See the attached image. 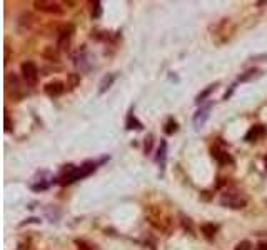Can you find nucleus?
Instances as JSON below:
<instances>
[{
	"label": "nucleus",
	"instance_id": "1",
	"mask_svg": "<svg viewBox=\"0 0 267 250\" xmlns=\"http://www.w3.org/2000/svg\"><path fill=\"white\" fill-rule=\"evenodd\" d=\"M146 212H147V220H149L152 227H155L160 232H165V234H169V232L172 230L171 219L162 214V209H159L157 205H150L149 210Z\"/></svg>",
	"mask_w": 267,
	"mask_h": 250
},
{
	"label": "nucleus",
	"instance_id": "2",
	"mask_svg": "<svg viewBox=\"0 0 267 250\" xmlns=\"http://www.w3.org/2000/svg\"><path fill=\"white\" fill-rule=\"evenodd\" d=\"M20 75H22V80L29 87H35L37 82H39V69H37V65L32 60L22 62V65H20Z\"/></svg>",
	"mask_w": 267,
	"mask_h": 250
},
{
	"label": "nucleus",
	"instance_id": "3",
	"mask_svg": "<svg viewBox=\"0 0 267 250\" xmlns=\"http://www.w3.org/2000/svg\"><path fill=\"white\" fill-rule=\"evenodd\" d=\"M220 205L227 207V209L240 210L247 205V198L239 195V192H226L222 197H220Z\"/></svg>",
	"mask_w": 267,
	"mask_h": 250
},
{
	"label": "nucleus",
	"instance_id": "4",
	"mask_svg": "<svg viewBox=\"0 0 267 250\" xmlns=\"http://www.w3.org/2000/svg\"><path fill=\"white\" fill-rule=\"evenodd\" d=\"M33 7H35V10L44 12V14H50V15L63 14V8L60 7V3L50 2V0H35V2H33Z\"/></svg>",
	"mask_w": 267,
	"mask_h": 250
},
{
	"label": "nucleus",
	"instance_id": "5",
	"mask_svg": "<svg viewBox=\"0 0 267 250\" xmlns=\"http://www.w3.org/2000/svg\"><path fill=\"white\" fill-rule=\"evenodd\" d=\"M74 30H75L74 25H70V24L63 25L60 30H59V40H57L59 49H67V47H69L70 39H72V35H74Z\"/></svg>",
	"mask_w": 267,
	"mask_h": 250
},
{
	"label": "nucleus",
	"instance_id": "6",
	"mask_svg": "<svg viewBox=\"0 0 267 250\" xmlns=\"http://www.w3.org/2000/svg\"><path fill=\"white\" fill-rule=\"evenodd\" d=\"M44 92L49 97H52V99L54 97H60L63 92H65V83H63L62 80H52V82L45 83Z\"/></svg>",
	"mask_w": 267,
	"mask_h": 250
},
{
	"label": "nucleus",
	"instance_id": "7",
	"mask_svg": "<svg viewBox=\"0 0 267 250\" xmlns=\"http://www.w3.org/2000/svg\"><path fill=\"white\" fill-rule=\"evenodd\" d=\"M210 154H212V157L215 159V162H217L219 165H232L234 164V159L231 157V154H227L226 150H220L217 145L210 147Z\"/></svg>",
	"mask_w": 267,
	"mask_h": 250
},
{
	"label": "nucleus",
	"instance_id": "8",
	"mask_svg": "<svg viewBox=\"0 0 267 250\" xmlns=\"http://www.w3.org/2000/svg\"><path fill=\"white\" fill-rule=\"evenodd\" d=\"M209 112H210V105H207V107H201L196 112V115H194V127H196V130H201L202 127H204L207 118H209Z\"/></svg>",
	"mask_w": 267,
	"mask_h": 250
},
{
	"label": "nucleus",
	"instance_id": "9",
	"mask_svg": "<svg viewBox=\"0 0 267 250\" xmlns=\"http://www.w3.org/2000/svg\"><path fill=\"white\" fill-rule=\"evenodd\" d=\"M266 135V129L262 125H254L249 129V132L245 134V142H257L259 139H262Z\"/></svg>",
	"mask_w": 267,
	"mask_h": 250
},
{
	"label": "nucleus",
	"instance_id": "10",
	"mask_svg": "<svg viewBox=\"0 0 267 250\" xmlns=\"http://www.w3.org/2000/svg\"><path fill=\"white\" fill-rule=\"evenodd\" d=\"M262 75V70L259 69H249L247 72H244V74L239 75V82H251L254 79H259Z\"/></svg>",
	"mask_w": 267,
	"mask_h": 250
},
{
	"label": "nucleus",
	"instance_id": "11",
	"mask_svg": "<svg viewBox=\"0 0 267 250\" xmlns=\"http://www.w3.org/2000/svg\"><path fill=\"white\" fill-rule=\"evenodd\" d=\"M114 82H116V75H114V74H107V75H105V77H104L102 80H100L99 94H100V95L105 94V92H107L109 88L112 87V83H114Z\"/></svg>",
	"mask_w": 267,
	"mask_h": 250
},
{
	"label": "nucleus",
	"instance_id": "12",
	"mask_svg": "<svg viewBox=\"0 0 267 250\" xmlns=\"http://www.w3.org/2000/svg\"><path fill=\"white\" fill-rule=\"evenodd\" d=\"M201 232L207 237V239H214L215 234H217V225H214V223H202Z\"/></svg>",
	"mask_w": 267,
	"mask_h": 250
},
{
	"label": "nucleus",
	"instance_id": "13",
	"mask_svg": "<svg viewBox=\"0 0 267 250\" xmlns=\"http://www.w3.org/2000/svg\"><path fill=\"white\" fill-rule=\"evenodd\" d=\"M165 159H167V142L165 140H160V145L157 149V157H155V160H157L159 164H165Z\"/></svg>",
	"mask_w": 267,
	"mask_h": 250
},
{
	"label": "nucleus",
	"instance_id": "14",
	"mask_svg": "<svg viewBox=\"0 0 267 250\" xmlns=\"http://www.w3.org/2000/svg\"><path fill=\"white\" fill-rule=\"evenodd\" d=\"M215 87H217V83H212V85H209L207 88H204V90H202L201 94H199V95L196 97V104H197V105H201L202 102H206L207 97H209V95L215 90Z\"/></svg>",
	"mask_w": 267,
	"mask_h": 250
},
{
	"label": "nucleus",
	"instance_id": "15",
	"mask_svg": "<svg viewBox=\"0 0 267 250\" xmlns=\"http://www.w3.org/2000/svg\"><path fill=\"white\" fill-rule=\"evenodd\" d=\"M179 130V124H177L176 118H167V122H165V127H164V132L167 135H174Z\"/></svg>",
	"mask_w": 267,
	"mask_h": 250
},
{
	"label": "nucleus",
	"instance_id": "16",
	"mask_svg": "<svg viewBox=\"0 0 267 250\" xmlns=\"http://www.w3.org/2000/svg\"><path fill=\"white\" fill-rule=\"evenodd\" d=\"M125 127H127V129H129V130H132V129H135V130H141V129H142V124L137 120V118L134 117V113L130 112V113H129V117H127V124H125Z\"/></svg>",
	"mask_w": 267,
	"mask_h": 250
},
{
	"label": "nucleus",
	"instance_id": "17",
	"mask_svg": "<svg viewBox=\"0 0 267 250\" xmlns=\"http://www.w3.org/2000/svg\"><path fill=\"white\" fill-rule=\"evenodd\" d=\"M42 55H44L45 58H49V60L52 62H59V50L54 49V47H47L42 52Z\"/></svg>",
	"mask_w": 267,
	"mask_h": 250
},
{
	"label": "nucleus",
	"instance_id": "18",
	"mask_svg": "<svg viewBox=\"0 0 267 250\" xmlns=\"http://www.w3.org/2000/svg\"><path fill=\"white\" fill-rule=\"evenodd\" d=\"M92 19L97 20V19H100L102 17V3L99 2V0H95L94 3H92Z\"/></svg>",
	"mask_w": 267,
	"mask_h": 250
},
{
	"label": "nucleus",
	"instance_id": "19",
	"mask_svg": "<svg viewBox=\"0 0 267 250\" xmlns=\"http://www.w3.org/2000/svg\"><path fill=\"white\" fill-rule=\"evenodd\" d=\"M67 85L69 88H75L80 85V75L79 74H69L67 75Z\"/></svg>",
	"mask_w": 267,
	"mask_h": 250
},
{
	"label": "nucleus",
	"instance_id": "20",
	"mask_svg": "<svg viewBox=\"0 0 267 250\" xmlns=\"http://www.w3.org/2000/svg\"><path fill=\"white\" fill-rule=\"evenodd\" d=\"M75 245H77V250H97L95 245H90L86 240H75Z\"/></svg>",
	"mask_w": 267,
	"mask_h": 250
},
{
	"label": "nucleus",
	"instance_id": "21",
	"mask_svg": "<svg viewBox=\"0 0 267 250\" xmlns=\"http://www.w3.org/2000/svg\"><path fill=\"white\" fill-rule=\"evenodd\" d=\"M152 143H154V135L149 134L146 137V142H144V152H146V154H150L152 152Z\"/></svg>",
	"mask_w": 267,
	"mask_h": 250
},
{
	"label": "nucleus",
	"instance_id": "22",
	"mask_svg": "<svg viewBox=\"0 0 267 250\" xmlns=\"http://www.w3.org/2000/svg\"><path fill=\"white\" fill-rule=\"evenodd\" d=\"M234 250H252V244L249 242V240H240V242L236 245Z\"/></svg>",
	"mask_w": 267,
	"mask_h": 250
},
{
	"label": "nucleus",
	"instance_id": "23",
	"mask_svg": "<svg viewBox=\"0 0 267 250\" xmlns=\"http://www.w3.org/2000/svg\"><path fill=\"white\" fill-rule=\"evenodd\" d=\"M182 225H184V228H185V230H189L190 234H194L192 220H190L189 217H184V215H182Z\"/></svg>",
	"mask_w": 267,
	"mask_h": 250
},
{
	"label": "nucleus",
	"instance_id": "24",
	"mask_svg": "<svg viewBox=\"0 0 267 250\" xmlns=\"http://www.w3.org/2000/svg\"><path fill=\"white\" fill-rule=\"evenodd\" d=\"M47 189H49V184H45V182H40V184L32 185L33 192H39V190H47Z\"/></svg>",
	"mask_w": 267,
	"mask_h": 250
},
{
	"label": "nucleus",
	"instance_id": "25",
	"mask_svg": "<svg viewBox=\"0 0 267 250\" xmlns=\"http://www.w3.org/2000/svg\"><path fill=\"white\" fill-rule=\"evenodd\" d=\"M5 132H12V120L8 113H5Z\"/></svg>",
	"mask_w": 267,
	"mask_h": 250
},
{
	"label": "nucleus",
	"instance_id": "26",
	"mask_svg": "<svg viewBox=\"0 0 267 250\" xmlns=\"http://www.w3.org/2000/svg\"><path fill=\"white\" fill-rule=\"evenodd\" d=\"M256 250H267V240H261V242L256 245Z\"/></svg>",
	"mask_w": 267,
	"mask_h": 250
},
{
	"label": "nucleus",
	"instance_id": "27",
	"mask_svg": "<svg viewBox=\"0 0 267 250\" xmlns=\"http://www.w3.org/2000/svg\"><path fill=\"white\" fill-rule=\"evenodd\" d=\"M252 60H267V54L256 55V57H252Z\"/></svg>",
	"mask_w": 267,
	"mask_h": 250
},
{
	"label": "nucleus",
	"instance_id": "28",
	"mask_svg": "<svg viewBox=\"0 0 267 250\" xmlns=\"http://www.w3.org/2000/svg\"><path fill=\"white\" fill-rule=\"evenodd\" d=\"M63 3H65V5H69L70 8H72V5H75V3H74V2H63Z\"/></svg>",
	"mask_w": 267,
	"mask_h": 250
},
{
	"label": "nucleus",
	"instance_id": "29",
	"mask_svg": "<svg viewBox=\"0 0 267 250\" xmlns=\"http://www.w3.org/2000/svg\"><path fill=\"white\" fill-rule=\"evenodd\" d=\"M257 5H267V2H257Z\"/></svg>",
	"mask_w": 267,
	"mask_h": 250
},
{
	"label": "nucleus",
	"instance_id": "30",
	"mask_svg": "<svg viewBox=\"0 0 267 250\" xmlns=\"http://www.w3.org/2000/svg\"><path fill=\"white\" fill-rule=\"evenodd\" d=\"M266 203H267V200H266Z\"/></svg>",
	"mask_w": 267,
	"mask_h": 250
}]
</instances>
